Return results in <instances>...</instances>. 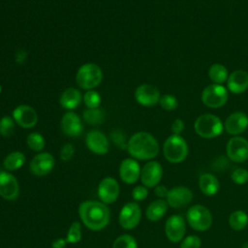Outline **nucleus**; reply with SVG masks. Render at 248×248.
<instances>
[{"mask_svg": "<svg viewBox=\"0 0 248 248\" xmlns=\"http://www.w3.org/2000/svg\"><path fill=\"white\" fill-rule=\"evenodd\" d=\"M78 216L87 229L101 231L108 225L110 211L102 202L84 201L78 206Z\"/></svg>", "mask_w": 248, "mask_h": 248, "instance_id": "1", "label": "nucleus"}, {"mask_svg": "<svg viewBox=\"0 0 248 248\" xmlns=\"http://www.w3.org/2000/svg\"><path fill=\"white\" fill-rule=\"evenodd\" d=\"M127 150L136 160H151L159 153V143L151 134L138 132L129 139Z\"/></svg>", "mask_w": 248, "mask_h": 248, "instance_id": "2", "label": "nucleus"}, {"mask_svg": "<svg viewBox=\"0 0 248 248\" xmlns=\"http://www.w3.org/2000/svg\"><path fill=\"white\" fill-rule=\"evenodd\" d=\"M194 129L200 137L203 139H213L222 134L224 123L217 115L204 113L196 119Z\"/></svg>", "mask_w": 248, "mask_h": 248, "instance_id": "3", "label": "nucleus"}, {"mask_svg": "<svg viewBox=\"0 0 248 248\" xmlns=\"http://www.w3.org/2000/svg\"><path fill=\"white\" fill-rule=\"evenodd\" d=\"M163 153L168 162L178 164L188 155V144L180 135H171L164 142Z\"/></svg>", "mask_w": 248, "mask_h": 248, "instance_id": "4", "label": "nucleus"}, {"mask_svg": "<svg viewBox=\"0 0 248 248\" xmlns=\"http://www.w3.org/2000/svg\"><path fill=\"white\" fill-rule=\"evenodd\" d=\"M186 221L193 230L205 232L212 225V214L204 205L194 204L186 212Z\"/></svg>", "mask_w": 248, "mask_h": 248, "instance_id": "5", "label": "nucleus"}, {"mask_svg": "<svg viewBox=\"0 0 248 248\" xmlns=\"http://www.w3.org/2000/svg\"><path fill=\"white\" fill-rule=\"evenodd\" d=\"M103 78L101 68L94 63L83 64L78 71L76 80L82 89L91 90L98 86Z\"/></svg>", "mask_w": 248, "mask_h": 248, "instance_id": "6", "label": "nucleus"}, {"mask_svg": "<svg viewBox=\"0 0 248 248\" xmlns=\"http://www.w3.org/2000/svg\"><path fill=\"white\" fill-rule=\"evenodd\" d=\"M228 90L222 84L211 83L207 85L202 92V102L207 108H219L228 101Z\"/></svg>", "mask_w": 248, "mask_h": 248, "instance_id": "7", "label": "nucleus"}, {"mask_svg": "<svg viewBox=\"0 0 248 248\" xmlns=\"http://www.w3.org/2000/svg\"><path fill=\"white\" fill-rule=\"evenodd\" d=\"M141 209L138 202H131L124 204L118 215V223L124 230H133L140 222Z\"/></svg>", "mask_w": 248, "mask_h": 248, "instance_id": "8", "label": "nucleus"}, {"mask_svg": "<svg viewBox=\"0 0 248 248\" xmlns=\"http://www.w3.org/2000/svg\"><path fill=\"white\" fill-rule=\"evenodd\" d=\"M227 156L234 163L248 160V140L240 136H233L227 143Z\"/></svg>", "mask_w": 248, "mask_h": 248, "instance_id": "9", "label": "nucleus"}, {"mask_svg": "<svg viewBox=\"0 0 248 248\" xmlns=\"http://www.w3.org/2000/svg\"><path fill=\"white\" fill-rule=\"evenodd\" d=\"M97 193H98L100 202L106 204L113 203L118 199L120 194L119 183L115 178L107 176L100 181L98 185Z\"/></svg>", "mask_w": 248, "mask_h": 248, "instance_id": "10", "label": "nucleus"}, {"mask_svg": "<svg viewBox=\"0 0 248 248\" xmlns=\"http://www.w3.org/2000/svg\"><path fill=\"white\" fill-rule=\"evenodd\" d=\"M165 232L167 238L173 243L180 242L185 237L186 222L185 219L178 215L173 214L170 216L165 224Z\"/></svg>", "mask_w": 248, "mask_h": 248, "instance_id": "11", "label": "nucleus"}, {"mask_svg": "<svg viewBox=\"0 0 248 248\" xmlns=\"http://www.w3.org/2000/svg\"><path fill=\"white\" fill-rule=\"evenodd\" d=\"M19 195V184L16 176L8 170L0 171V197L12 202Z\"/></svg>", "mask_w": 248, "mask_h": 248, "instance_id": "12", "label": "nucleus"}, {"mask_svg": "<svg viewBox=\"0 0 248 248\" xmlns=\"http://www.w3.org/2000/svg\"><path fill=\"white\" fill-rule=\"evenodd\" d=\"M54 157L48 152H40L35 155L30 163L29 170L36 176H44L48 174L54 168Z\"/></svg>", "mask_w": 248, "mask_h": 248, "instance_id": "13", "label": "nucleus"}, {"mask_svg": "<svg viewBox=\"0 0 248 248\" xmlns=\"http://www.w3.org/2000/svg\"><path fill=\"white\" fill-rule=\"evenodd\" d=\"M163 176V168L157 161L147 162L140 170V181L147 188H154L159 184Z\"/></svg>", "mask_w": 248, "mask_h": 248, "instance_id": "14", "label": "nucleus"}, {"mask_svg": "<svg viewBox=\"0 0 248 248\" xmlns=\"http://www.w3.org/2000/svg\"><path fill=\"white\" fill-rule=\"evenodd\" d=\"M193 200L192 191L185 186H176L169 190L166 201L172 208H183Z\"/></svg>", "mask_w": 248, "mask_h": 248, "instance_id": "15", "label": "nucleus"}, {"mask_svg": "<svg viewBox=\"0 0 248 248\" xmlns=\"http://www.w3.org/2000/svg\"><path fill=\"white\" fill-rule=\"evenodd\" d=\"M159 89L151 84H141L135 91V99L143 107H153L160 101Z\"/></svg>", "mask_w": 248, "mask_h": 248, "instance_id": "16", "label": "nucleus"}, {"mask_svg": "<svg viewBox=\"0 0 248 248\" xmlns=\"http://www.w3.org/2000/svg\"><path fill=\"white\" fill-rule=\"evenodd\" d=\"M13 118L20 127L28 129L34 127L38 122L36 110L28 105H19L13 110Z\"/></svg>", "mask_w": 248, "mask_h": 248, "instance_id": "17", "label": "nucleus"}, {"mask_svg": "<svg viewBox=\"0 0 248 248\" xmlns=\"http://www.w3.org/2000/svg\"><path fill=\"white\" fill-rule=\"evenodd\" d=\"M140 166L134 158L124 159L119 166L120 179L126 184H134L140 177Z\"/></svg>", "mask_w": 248, "mask_h": 248, "instance_id": "18", "label": "nucleus"}, {"mask_svg": "<svg viewBox=\"0 0 248 248\" xmlns=\"http://www.w3.org/2000/svg\"><path fill=\"white\" fill-rule=\"evenodd\" d=\"M85 143L87 148L97 155H104L108 153L109 148L108 138L98 130H92L87 133Z\"/></svg>", "mask_w": 248, "mask_h": 248, "instance_id": "19", "label": "nucleus"}, {"mask_svg": "<svg viewBox=\"0 0 248 248\" xmlns=\"http://www.w3.org/2000/svg\"><path fill=\"white\" fill-rule=\"evenodd\" d=\"M248 127V115L243 111H234L230 114L224 123V129L232 136H238Z\"/></svg>", "mask_w": 248, "mask_h": 248, "instance_id": "20", "label": "nucleus"}, {"mask_svg": "<svg viewBox=\"0 0 248 248\" xmlns=\"http://www.w3.org/2000/svg\"><path fill=\"white\" fill-rule=\"evenodd\" d=\"M61 130L68 137H78L82 132V123L79 116L73 112H66L61 119Z\"/></svg>", "mask_w": 248, "mask_h": 248, "instance_id": "21", "label": "nucleus"}, {"mask_svg": "<svg viewBox=\"0 0 248 248\" xmlns=\"http://www.w3.org/2000/svg\"><path fill=\"white\" fill-rule=\"evenodd\" d=\"M227 88L233 94H240L248 89V73L243 70H235L229 75Z\"/></svg>", "mask_w": 248, "mask_h": 248, "instance_id": "22", "label": "nucleus"}, {"mask_svg": "<svg viewBox=\"0 0 248 248\" xmlns=\"http://www.w3.org/2000/svg\"><path fill=\"white\" fill-rule=\"evenodd\" d=\"M199 188L203 195L207 197H212L218 193L220 183L218 178L214 174L205 172L199 177Z\"/></svg>", "mask_w": 248, "mask_h": 248, "instance_id": "23", "label": "nucleus"}, {"mask_svg": "<svg viewBox=\"0 0 248 248\" xmlns=\"http://www.w3.org/2000/svg\"><path fill=\"white\" fill-rule=\"evenodd\" d=\"M169 204L165 199H157L149 203L145 210L146 218L151 222L161 220L168 211Z\"/></svg>", "mask_w": 248, "mask_h": 248, "instance_id": "24", "label": "nucleus"}, {"mask_svg": "<svg viewBox=\"0 0 248 248\" xmlns=\"http://www.w3.org/2000/svg\"><path fill=\"white\" fill-rule=\"evenodd\" d=\"M82 100L81 93L78 89L70 87L65 89L59 99L60 105L66 109H74L78 107Z\"/></svg>", "mask_w": 248, "mask_h": 248, "instance_id": "25", "label": "nucleus"}, {"mask_svg": "<svg viewBox=\"0 0 248 248\" xmlns=\"http://www.w3.org/2000/svg\"><path fill=\"white\" fill-rule=\"evenodd\" d=\"M25 155L20 151H13L9 153L3 160V167L8 171L17 170L25 164Z\"/></svg>", "mask_w": 248, "mask_h": 248, "instance_id": "26", "label": "nucleus"}, {"mask_svg": "<svg viewBox=\"0 0 248 248\" xmlns=\"http://www.w3.org/2000/svg\"><path fill=\"white\" fill-rule=\"evenodd\" d=\"M208 77L213 83L223 84L229 78L227 68L220 63L212 64L208 69Z\"/></svg>", "mask_w": 248, "mask_h": 248, "instance_id": "27", "label": "nucleus"}, {"mask_svg": "<svg viewBox=\"0 0 248 248\" xmlns=\"http://www.w3.org/2000/svg\"><path fill=\"white\" fill-rule=\"evenodd\" d=\"M229 225L234 231H241L248 225V215L243 210H234L230 214Z\"/></svg>", "mask_w": 248, "mask_h": 248, "instance_id": "28", "label": "nucleus"}, {"mask_svg": "<svg viewBox=\"0 0 248 248\" xmlns=\"http://www.w3.org/2000/svg\"><path fill=\"white\" fill-rule=\"evenodd\" d=\"M26 143L28 147L36 152H40L45 147V139L42 134L38 132L30 133L26 138Z\"/></svg>", "mask_w": 248, "mask_h": 248, "instance_id": "29", "label": "nucleus"}, {"mask_svg": "<svg viewBox=\"0 0 248 248\" xmlns=\"http://www.w3.org/2000/svg\"><path fill=\"white\" fill-rule=\"evenodd\" d=\"M104 118H105V113L99 108H87L83 112V119L85 120L86 123L91 124V125H96V124L102 123L104 121Z\"/></svg>", "mask_w": 248, "mask_h": 248, "instance_id": "30", "label": "nucleus"}, {"mask_svg": "<svg viewBox=\"0 0 248 248\" xmlns=\"http://www.w3.org/2000/svg\"><path fill=\"white\" fill-rule=\"evenodd\" d=\"M82 233H81V225L79 222L75 221L71 224L67 236L65 237L67 242L70 244H76L78 243L81 240Z\"/></svg>", "mask_w": 248, "mask_h": 248, "instance_id": "31", "label": "nucleus"}, {"mask_svg": "<svg viewBox=\"0 0 248 248\" xmlns=\"http://www.w3.org/2000/svg\"><path fill=\"white\" fill-rule=\"evenodd\" d=\"M112 248H138V243L133 235L121 234L113 241Z\"/></svg>", "mask_w": 248, "mask_h": 248, "instance_id": "32", "label": "nucleus"}, {"mask_svg": "<svg viewBox=\"0 0 248 248\" xmlns=\"http://www.w3.org/2000/svg\"><path fill=\"white\" fill-rule=\"evenodd\" d=\"M16 129V121L13 117L5 115L0 119V135L8 138L11 137Z\"/></svg>", "mask_w": 248, "mask_h": 248, "instance_id": "33", "label": "nucleus"}, {"mask_svg": "<svg viewBox=\"0 0 248 248\" xmlns=\"http://www.w3.org/2000/svg\"><path fill=\"white\" fill-rule=\"evenodd\" d=\"M83 102L88 108H97L101 105V95L95 90H87L83 95Z\"/></svg>", "mask_w": 248, "mask_h": 248, "instance_id": "34", "label": "nucleus"}, {"mask_svg": "<svg viewBox=\"0 0 248 248\" xmlns=\"http://www.w3.org/2000/svg\"><path fill=\"white\" fill-rule=\"evenodd\" d=\"M159 104L161 108L165 110H173L178 106V100L176 99L175 96L171 94H165L161 96Z\"/></svg>", "mask_w": 248, "mask_h": 248, "instance_id": "35", "label": "nucleus"}, {"mask_svg": "<svg viewBox=\"0 0 248 248\" xmlns=\"http://www.w3.org/2000/svg\"><path fill=\"white\" fill-rule=\"evenodd\" d=\"M202 239L196 234L185 236L180 241V248H201Z\"/></svg>", "mask_w": 248, "mask_h": 248, "instance_id": "36", "label": "nucleus"}, {"mask_svg": "<svg viewBox=\"0 0 248 248\" xmlns=\"http://www.w3.org/2000/svg\"><path fill=\"white\" fill-rule=\"evenodd\" d=\"M231 178L235 184H245L248 181V170L243 168H237L232 172Z\"/></svg>", "mask_w": 248, "mask_h": 248, "instance_id": "37", "label": "nucleus"}, {"mask_svg": "<svg viewBox=\"0 0 248 248\" xmlns=\"http://www.w3.org/2000/svg\"><path fill=\"white\" fill-rule=\"evenodd\" d=\"M147 196H148V189L143 185H138L134 187L132 190V198L136 202L145 200Z\"/></svg>", "mask_w": 248, "mask_h": 248, "instance_id": "38", "label": "nucleus"}, {"mask_svg": "<svg viewBox=\"0 0 248 248\" xmlns=\"http://www.w3.org/2000/svg\"><path fill=\"white\" fill-rule=\"evenodd\" d=\"M75 153V148L71 143H65L60 150V158L62 161L70 160Z\"/></svg>", "mask_w": 248, "mask_h": 248, "instance_id": "39", "label": "nucleus"}, {"mask_svg": "<svg viewBox=\"0 0 248 248\" xmlns=\"http://www.w3.org/2000/svg\"><path fill=\"white\" fill-rule=\"evenodd\" d=\"M184 130V122L182 119L177 118L171 123V131L173 135H180Z\"/></svg>", "mask_w": 248, "mask_h": 248, "instance_id": "40", "label": "nucleus"}, {"mask_svg": "<svg viewBox=\"0 0 248 248\" xmlns=\"http://www.w3.org/2000/svg\"><path fill=\"white\" fill-rule=\"evenodd\" d=\"M169 190L170 189H168L165 185H161V184H158L157 186L154 187V193L159 199H166L168 196Z\"/></svg>", "mask_w": 248, "mask_h": 248, "instance_id": "41", "label": "nucleus"}, {"mask_svg": "<svg viewBox=\"0 0 248 248\" xmlns=\"http://www.w3.org/2000/svg\"><path fill=\"white\" fill-rule=\"evenodd\" d=\"M67 243H68V242H67L66 238L59 237V238L54 239V240L51 242V246H52V248H65V246H66Z\"/></svg>", "mask_w": 248, "mask_h": 248, "instance_id": "42", "label": "nucleus"}, {"mask_svg": "<svg viewBox=\"0 0 248 248\" xmlns=\"http://www.w3.org/2000/svg\"><path fill=\"white\" fill-rule=\"evenodd\" d=\"M242 248H248V242H245V243L242 245Z\"/></svg>", "mask_w": 248, "mask_h": 248, "instance_id": "43", "label": "nucleus"}, {"mask_svg": "<svg viewBox=\"0 0 248 248\" xmlns=\"http://www.w3.org/2000/svg\"><path fill=\"white\" fill-rule=\"evenodd\" d=\"M1 90H2V89H1V85H0V93H1Z\"/></svg>", "mask_w": 248, "mask_h": 248, "instance_id": "44", "label": "nucleus"}]
</instances>
